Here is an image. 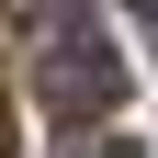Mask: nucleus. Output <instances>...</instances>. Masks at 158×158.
Here are the masks:
<instances>
[{
    "label": "nucleus",
    "mask_w": 158,
    "mask_h": 158,
    "mask_svg": "<svg viewBox=\"0 0 158 158\" xmlns=\"http://www.w3.org/2000/svg\"><path fill=\"white\" fill-rule=\"evenodd\" d=\"M34 90H45L56 124H90V113L124 102V56H113V34L79 11V0H56L45 23H34Z\"/></svg>",
    "instance_id": "f257e3e1"
},
{
    "label": "nucleus",
    "mask_w": 158,
    "mask_h": 158,
    "mask_svg": "<svg viewBox=\"0 0 158 158\" xmlns=\"http://www.w3.org/2000/svg\"><path fill=\"white\" fill-rule=\"evenodd\" d=\"M56 158H135V135H68Z\"/></svg>",
    "instance_id": "f03ea898"
},
{
    "label": "nucleus",
    "mask_w": 158,
    "mask_h": 158,
    "mask_svg": "<svg viewBox=\"0 0 158 158\" xmlns=\"http://www.w3.org/2000/svg\"><path fill=\"white\" fill-rule=\"evenodd\" d=\"M135 11H147V23H158V0H135Z\"/></svg>",
    "instance_id": "7ed1b4c3"
}]
</instances>
